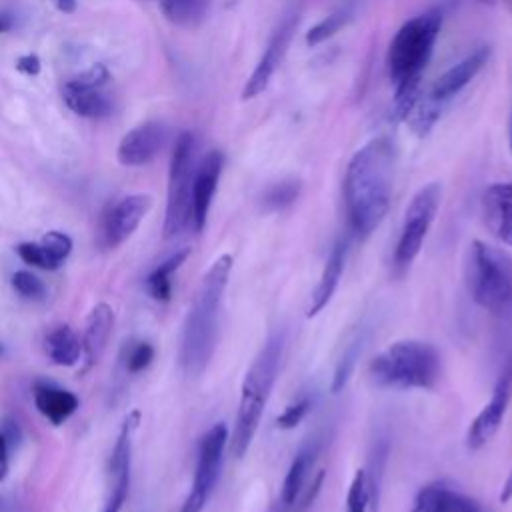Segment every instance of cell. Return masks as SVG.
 Returning a JSON list of instances; mask_svg holds the SVG:
<instances>
[{
    "label": "cell",
    "mask_w": 512,
    "mask_h": 512,
    "mask_svg": "<svg viewBox=\"0 0 512 512\" xmlns=\"http://www.w3.org/2000/svg\"><path fill=\"white\" fill-rule=\"evenodd\" d=\"M394 182V146L386 136L372 138L348 162L344 200L354 236H370L384 220Z\"/></svg>",
    "instance_id": "6da1fadb"
},
{
    "label": "cell",
    "mask_w": 512,
    "mask_h": 512,
    "mask_svg": "<svg viewBox=\"0 0 512 512\" xmlns=\"http://www.w3.org/2000/svg\"><path fill=\"white\" fill-rule=\"evenodd\" d=\"M232 264L234 260L230 254H222L210 264V268L204 272L196 288L194 300L184 318L178 362L180 368L190 376L202 374L214 354L218 340L220 308L232 272Z\"/></svg>",
    "instance_id": "7a4b0ae2"
},
{
    "label": "cell",
    "mask_w": 512,
    "mask_h": 512,
    "mask_svg": "<svg viewBox=\"0 0 512 512\" xmlns=\"http://www.w3.org/2000/svg\"><path fill=\"white\" fill-rule=\"evenodd\" d=\"M284 340V332L280 330L270 334V338L264 342V346L260 348V352L256 354V358L244 374L232 434L228 436V448L236 458H242L248 452L256 436L264 408L270 400L274 382L278 378Z\"/></svg>",
    "instance_id": "3957f363"
},
{
    "label": "cell",
    "mask_w": 512,
    "mask_h": 512,
    "mask_svg": "<svg viewBox=\"0 0 512 512\" xmlns=\"http://www.w3.org/2000/svg\"><path fill=\"white\" fill-rule=\"evenodd\" d=\"M442 372L438 350L422 340H398L370 360L368 376L380 388L430 390Z\"/></svg>",
    "instance_id": "277c9868"
},
{
    "label": "cell",
    "mask_w": 512,
    "mask_h": 512,
    "mask_svg": "<svg viewBox=\"0 0 512 512\" xmlns=\"http://www.w3.org/2000/svg\"><path fill=\"white\" fill-rule=\"evenodd\" d=\"M464 280L472 300L488 312H508L512 308V256L484 240L468 246Z\"/></svg>",
    "instance_id": "5b68a950"
},
{
    "label": "cell",
    "mask_w": 512,
    "mask_h": 512,
    "mask_svg": "<svg viewBox=\"0 0 512 512\" xmlns=\"http://www.w3.org/2000/svg\"><path fill=\"white\" fill-rule=\"evenodd\" d=\"M442 26L440 10H428L404 22L388 46V76L398 88L420 82Z\"/></svg>",
    "instance_id": "8992f818"
},
{
    "label": "cell",
    "mask_w": 512,
    "mask_h": 512,
    "mask_svg": "<svg viewBox=\"0 0 512 512\" xmlns=\"http://www.w3.org/2000/svg\"><path fill=\"white\" fill-rule=\"evenodd\" d=\"M194 138L190 132H182L176 138L170 174H168V196L164 216V238L178 236L192 218V182H194Z\"/></svg>",
    "instance_id": "52a82bcc"
},
{
    "label": "cell",
    "mask_w": 512,
    "mask_h": 512,
    "mask_svg": "<svg viewBox=\"0 0 512 512\" xmlns=\"http://www.w3.org/2000/svg\"><path fill=\"white\" fill-rule=\"evenodd\" d=\"M440 196H442V188L438 182H430V184L422 186L412 196V200L404 212L400 236H398V242L394 248V268L398 272L406 270L414 262V258L420 254V248H422L426 234H428V230L434 222V216L438 212Z\"/></svg>",
    "instance_id": "ba28073f"
},
{
    "label": "cell",
    "mask_w": 512,
    "mask_h": 512,
    "mask_svg": "<svg viewBox=\"0 0 512 512\" xmlns=\"http://www.w3.org/2000/svg\"><path fill=\"white\" fill-rule=\"evenodd\" d=\"M228 436H230V432H228L226 424L216 422L200 438L192 488H190L180 512H202L204 510V506L214 490V484L218 480L220 468H222L224 450L228 446Z\"/></svg>",
    "instance_id": "9c48e42d"
},
{
    "label": "cell",
    "mask_w": 512,
    "mask_h": 512,
    "mask_svg": "<svg viewBox=\"0 0 512 512\" xmlns=\"http://www.w3.org/2000/svg\"><path fill=\"white\" fill-rule=\"evenodd\" d=\"M140 424V412L132 410L116 436L110 462H108V492L102 512H120L128 490H130V470H132V448H134V434Z\"/></svg>",
    "instance_id": "30bf717a"
},
{
    "label": "cell",
    "mask_w": 512,
    "mask_h": 512,
    "mask_svg": "<svg viewBox=\"0 0 512 512\" xmlns=\"http://www.w3.org/2000/svg\"><path fill=\"white\" fill-rule=\"evenodd\" d=\"M316 454L318 444H308L290 462L288 472L280 486V508L284 512H302L316 498L324 480L322 470H318V474L312 476Z\"/></svg>",
    "instance_id": "8fae6325"
},
{
    "label": "cell",
    "mask_w": 512,
    "mask_h": 512,
    "mask_svg": "<svg viewBox=\"0 0 512 512\" xmlns=\"http://www.w3.org/2000/svg\"><path fill=\"white\" fill-rule=\"evenodd\" d=\"M510 396H512V364L504 368V372L500 374L494 386L490 400L482 406V410L476 414V418L468 426L466 444L470 450H480L494 438L508 410Z\"/></svg>",
    "instance_id": "7c38bea8"
},
{
    "label": "cell",
    "mask_w": 512,
    "mask_h": 512,
    "mask_svg": "<svg viewBox=\"0 0 512 512\" xmlns=\"http://www.w3.org/2000/svg\"><path fill=\"white\" fill-rule=\"evenodd\" d=\"M152 208L150 194H130L118 200L102 220V244L116 248L126 242Z\"/></svg>",
    "instance_id": "4fadbf2b"
},
{
    "label": "cell",
    "mask_w": 512,
    "mask_h": 512,
    "mask_svg": "<svg viewBox=\"0 0 512 512\" xmlns=\"http://www.w3.org/2000/svg\"><path fill=\"white\" fill-rule=\"evenodd\" d=\"M294 28H296V18H286L278 26V30L272 34V38H270L268 46L264 48L256 68L252 70V74L248 76V80L242 88V100L256 98L258 94H262L268 88L274 72L278 70V66H280V62L286 54V48L290 44Z\"/></svg>",
    "instance_id": "5bb4252c"
},
{
    "label": "cell",
    "mask_w": 512,
    "mask_h": 512,
    "mask_svg": "<svg viewBox=\"0 0 512 512\" xmlns=\"http://www.w3.org/2000/svg\"><path fill=\"white\" fill-rule=\"evenodd\" d=\"M410 512H486L482 504L446 480L424 484L410 506Z\"/></svg>",
    "instance_id": "9a60e30c"
},
{
    "label": "cell",
    "mask_w": 512,
    "mask_h": 512,
    "mask_svg": "<svg viewBox=\"0 0 512 512\" xmlns=\"http://www.w3.org/2000/svg\"><path fill=\"white\" fill-rule=\"evenodd\" d=\"M224 166V156L220 150H210L200 166L194 172V182H192V218L190 226L196 232H202L208 220V210L222 174Z\"/></svg>",
    "instance_id": "2e32d148"
},
{
    "label": "cell",
    "mask_w": 512,
    "mask_h": 512,
    "mask_svg": "<svg viewBox=\"0 0 512 512\" xmlns=\"http://www.w3.org/2000/svg\"><path fill=\"white\" fill-rule=\"evenodd\" d=\"M482 214L490 234L512 246V182H494L484 190Z\"/></svg>",
    "instance_id": "e0dca14e"
},
{
    "label": "cell",
    "mask_w": 512,
    "mask_h": 512,
    "mask_svg": "<svg viewBox=\"0 0 512 512\" xmlns=\"http://www.w3.org/2000/svg\"><path fill=\"white\" fill-rule=\"evenodd\" d=\"M164 142V128L156 122H144L128 130L116 150V158L122 166H142L148 164Z\"/></svg>",
    "instance_id": "ac0fdd59"
},
{
    "label": "cell",
    "mask_w": 512,
    "mask_h": 512,
    "mask_svg": "<svg viewBox=\"0 0 512 512\" xmlns=\"http://www.w3.org/2000/svg\"><path fill=\"white\" fill-rule=\"evenodd\" d=\"M112 328H114L112 306L106 302H98L86 316V330L82 338V356H84L82 372L98 364L112 336Z\"/></svg>",
    "instance_id": "d6986e66"
},
{
    "label": "cell",
    "mask_w": 512,
    "mask_h": 512,
    "mask_svg": "<svg viewBox=\"0 0 512 512\" xmlns=\"http://www.w3.org/2000/svg\"><path fill=\"white\" fill-rule=\"evenodd\" d=\"M490 58V50L486 46L474 50L472 54H468L464 60H460L458 64H454L452 68H448L432 86L430 96L438 102H444L448 98H452L454 94H458L488 62Z\"/></svg>",
    "instance_id": "ffe728a7"
},
{
    "label": "cell",
    "mask_w": 512,
    "mask_h": 512,
    "mask_svg": "<svg viewBox=\"0 0 512 512\" xmlns=\"http://www.w3.org/2000/svg\"><path fill=\"white\" fill-rule=\"evenodd\" d=\"M34 404L38 412L50 420L54 426H60L66 422L80 406V400L74 392L46 384V382H36L34 384Z\"/></svg>",
    "instance_id": "44dd1931"
},
{
    "label": "cell",
    "mask_w": 512,
    "mask_h": 512,
    "mask_svg": "<svg viewBox=\"0 0 512 512\" xmlns=\"http://www.w3.org/2000/svg\"><path fill=\"white\" fill-rule=\"evenodd\" d=\"M344 264H346V240H338L330 254H328V260L322 268V274H320V280L310 296V304H308V312L306 316L312 318L316 316L320 310H324V306L330 302L332 294L336 292L338 288V282H340V276L344 272Z\"/></svg>",
    "instance_id": "7402d4cb"
},
{
    "label": "cell",
    "mask_w": 512,
    "mask_h": 512,
    "mask_svg": "<svg viewBox=\"0 0 512 512\" xmlns=\"http://www.w3.org/2000/svg\"><path fill=\"white\" fill-rule=\"evenodd\" d=\"M48 358L58 366H74L82 354V342L68 324H60L44 338Z\"/></svg>",
    "instance_id": "603a6c76"
},
{
    "label": "cell",
    "mask_w": 512,
    "mask_h": 512,
    "mask_svg": "<svg viewBox=\"0 0 512 512\" xmlns=\"http://www.w3.org/2000/svg\"><path fill=\"white\" fill-rule=\"evenodd\" d=\"M190 256V248H182L176 250L174 254H170L166 260H162L148 276H146V290L148 294L158 300V302H166L172 296V274L186 262V258Z\"/></svg>",
    "instance_id": "cb8c5ba5"
},
{
    "label": "cell",
    "mask_w": 512,
    "mask_h": 512,
    "mask_svg": "<svg viewBox=\"0 0 512 512\" xmlns=\"http://www.w3.org/2000/svg\"><path fill=\"white\" fill-rule=\"evenodd\" d=\"M66 106L84 118H100L110 112V102L98 90H78L64 86Z\"/></svg>",
    "instance_id": "d4e9b609"
},
{
    "label": "cell",
    "mask_w": 512,
    "mask_h": 512,
    "mask_svg": "<svg viewBox=\"0 0 512 512\" xmlns=\"http://www.w3.org/2000/svg\"><path fill=\"white\" fill-rule=\"evenodd\" d=\"M208 0H162L164 16L178 26H194L206 12Z\"/></svg>",
    "instance_id": "484cf974"
},
{
    "label": "cell",
    "mask_w": 512,
    "mask_h": 512,
    "mask_svg": "<svg viewBox=\"0 0 512 512\" xmlns=\"http://www.w3.org/2000/svg\"><path fill=\"white\" fill-rule=\"evenodd\" d=\"M40 246L44 248L50 264H52V270L60 268L62 262L70 256L72 252V238L60 230H50L46 232L42 238H40Z\"/></svg>",
    "instance_id": "4316f807"
},
{
    "label": "cell",
    "mask_w": 512,
    "mask_h": 512,
    "mask_svg": "<svg viewBox=\"0 0 512 512\" xmlns=\"http://www.w3.org/2000/svg\"><path fill=\"white\" fill-rule=\"evenodd\" d=\"M440 102L438 100H434L432 96H428L426 100H416V104L412 106V110H410V114L406 116V120L410 118V122H412V128L422 136V134H426L432 126H434V122L438 120V116H440V106H438Z\"/></svg>",
    "instance_id": "83f0119b"
},
{
    "label": "cell",
    "mask_w": 512,
    "mask_h": 512,
    "mask_svg": "<svg viewBox=\"0 0 512 512\" xmlns=\"http://www.w3.org/2000/svg\"><path fill=\"white\" fill-rule=\"evenodd\" d=\"M348 12L346 10H338V12H332L330 16H326L324 20H320L316 26H312L308 32H306V44L310 46H316L328 38H332L346 22H348Z\"/></svg>",
    "instance_id": "f1b7e54d"
},
{
    "label": "cell",
    "mask_w": 512,
    "mask_h": 512,
    "mask_svg": "<svg viewBox=\"0 0 512 512\" xmlns=\"http://www.w3.org/2000/svg\"><path fill=\"white\" fill-rule=\"evenodd\" d=\"M298 192H300V182L296 180H284V182H278L274 186H270L264 194V204L270 208V210H280V208H286L290 206L296 198H298Z\"/></svg>",
    "instance_id": "f546056e"
},
{
    "label": "cell",
    "mask_w": 512,
    "mask_h": 512,
    "mask_svg": "<svg viewBox=\"0 0 512 512\" xmlns=\"http://www.w3.org/2000/svg\"><path fill=\"white\" fill-rule=\"evenodd\" d=\"M368 506H370V496H368L366 472L356 470L346 494V512H366Z\"/></svg>",
    "instance_id": "4dcf8cb0"
},
{
    "label": "cell",
    "mask_w": 512,
    "mask_h": 512,
    "mask_svg": "<svg viewBox=\"0 0 512 512\" xmlns=\"http://www.w3.org/2000/svg\"><path fill=\"white\" fill-rule=\"evenodd\" d=\"M12 288L22 296V298H28V300H42L46 296V286L44 282L28 272V270H18L14 272L12 276Z\"/></svg>",
    "instance_id": "1f68e13d"
},
{
    "label": "cell",
    "mask_w": 512,
    "mask_h": 512,
    "mask_svg": "<svg viewBox=\"0 0 512 512\" xmlns=\"http://www.w3.org/2000/svg\"><path fill=\"white\" fill-rule=\"evenodd\" d=\"M110 78V72L104 64H92L84 72L76 74L66 82L68 88H78V90H98L106 80Z\"/></svg>",
    "instance_id": "d6a6232c"
},
{
    "label": "cell",
    "mask_w": 512,
    "mask_h": 512,
    "mask_svg": "<svg viewBox=\"0 0 512 512\" xmlns=\"http://www.w3.org/2000/svg\"><path fill=\"white\" fill-rule=\"evenodd\" d=\"M358 352H360V342L354 340L352 344L346 346L344 356L338 360V366H336V372H334V378H332V392L334 394H338L346 386V382H348V378H350V374L354 370Z\"/></svg>",
    "instance_id": "836d02e7"
},
{
    "label": "cell",
    "mask_w": 512,
    "mask_h": 512,
    "mask_svg": "<svg viewBox=\"0 0 512 512\" xmlns=\"http://www.w3.org/2000/svg\"><path fill=\"white\" fill-rule=\"evenodd\" d=\"M154 360V346L150 342H136L130 346L126 354V370L130 374H138L146 370Z\"/></svg>",
    "instance_id": "e575fe53"
},
{
    "label": "cell",
    "mask_w": 512,
    "mask_h": 512,
    "mask_svg": "<svg viewBox=\"0 0 512 512\" xmlns=\"http://www.w3.org/2000/svg\"><path fill=\"white\" fill-rule=\"evenodd\" d=\"M310 406H312V402H310L308 396H304V398H300V400L288 404V406L284 408V412L276 418L278 428H282V430L296 428V426L304 420V416L310 412Z\"/></svg>",
    "instance_id": "d590c367"
},
{
    "label": "cell",
    "mask_w": 512,
    "mask_h": 512,
    "mask_svg": "<svg viewBox=\"0 0 512 512\" xmlns=\"http://www.w3.org/2000/svg\"><path fill=\"white\" fill-rule=\"evenodd\" d=\"M16 254L22 258V262L42 268V270H52V264L44 252V248L40 246V242H20L16 246Z\"/></svg>",
    "instance_id": "8d00e7d4"
},
{
    "label": "cell",
    "mask_w": 512,
    "mask_h": 512,
    "mask_svg": "<svg viewBox=\"0 0 512 512\" xmlns=\"http://www.w3.org/2000/svg\"><path fill=\"white\" fill-rule=\"evenodd\" d=\"M40 58L36 54H24L16 60V70L26 76H36L40 72Z\"/></svg>",
    "instance_id": "74e56055"
},
{
    "label": "cell",
    "mask_w": 512,
    "mask_h": 512,
    "mask_svg": "<svg viewBox=\"0 0 512 512\" xmlns=\"http://www.w3.org/2000/svg\"><path fill=\"white\" fill-rule=\"evenodd\" d=\"M2 436L6 438L8 446H16L18 440H20V428H18V422L14 418H6L4 424H2Z\"/></svg>",
    "instance_id": "f35d334b"
},
{
    "label": "cell",
    "mask_w": 512,
    "mask_h": 512,
    "mask_svg": "<svg viewBox=\"0 0 512 512\" xmlns=\"http://www.w3.org/2000/svg\"><path fill=\"white\" fill-rule=\"evenodd\" d=\"M8 450H10V446H8V442H6V438L2 436V432H0V482L6 478V474H8Z\"/></svg>",
    "instance_id": "ab89813d"
},
{
    "label": "cell",
    "mask_w": 512,
    "mask_h": 512,
    "mask_svg": "<svg viewBox=\"0 0 512 512\" xmlns=\"http://www.w3.org/2000/svg\"><path fill=\"white\" fill-rule=\"evenodd\" d=\"M510 498H512V468H510V472H508V478H506L504 484H502V490H500L498 500H500V502H508Z\"/></svg>",
    "instance_id": "60d3db41"
},
{
    "label": "cell",
    "mask_w": 512,
    "mask_h": 512,
    "mask_svg": "<svg viewBox=\"0 0 512 512\" xmlns=\"http://www.w3.org/2000/svg\"><path fill=\"white\" fill-rule=\"evenodd\" d=\"M52 4L64 14H72L76 10V0H52Z\"/></svg>",
    "instance_id": "b9f144b4"
},
{
    "label": "cell",
    "mask_w": 512,
    "mask_h": 512,
    "mask_svg": "<svg viewBox=\"0 0 512 512\" xmlns=\"http://www.w3.org/2000/svg\"><path fill=\"white\" fill-rule=\"evenodd\" d=\"M12 24H14V20H12V16L8 14V12H0V34H4V32H8L10 28H12Z\"/></svg>",
    "instance_id": "7bdbcfd3"
},
{
    "label": "cell",
    "mask_w": 512,
    "mask_h": 512,
    "mask_svg": "<svg viewBox=\"0 0 512 512\" xmlns=\"http://www.w3.org/2000/svg\"><path fill=\"white\" fill-rule=\"evenodd\" d=\"M478 2H482V4H494L496 0H478Z\"/></svg>",
    "instance_id": "ee69618b"
},
{
    "label": "cell",
    "mask_w": 512,
    "mask_h": 512,
    "mask_svg": "<svg viewBox=\"0 0 512 512\" xmlns=\"http://www.w3.org/2000/svg\"><path fill=\"white\" fill-rule=\"evenodd\" d=\"M510 150H512V126H510Z\"/></svg>",
    "instance_id": "f6af8a7d"
},
{
    "label": "cell",
    "mask_w": 512,
    "mask_h": 512,
    "mask_svg": "<svg viewBox=\"0 0 512 512\" xmlns=\"http://www.w3.org/2000/svg\"><path fill=\"white\" fill-rule=\"evenodd\" d=\"M0 352H2V348H0Z\"/></svg>",
    "instance_id": "bcb514c9"
},
{
    "label": "cell",
    "mask_w": 512,
    "mask_h": 512,
    "mask_svg": "<svg viewBox=\"0 0 512 512\" xmlns=\"http://www.w3.org/2000/svg\"><path fill=\"white\" fill-rule=\"evenodd\" d=\"M0 512H2V508H0Z\"/></svg>",
    "instance_id": "7dc6e473"
}]
</instances>
